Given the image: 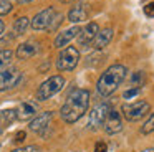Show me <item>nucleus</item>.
<instances>
[{"instance_id": "obj_1", "label": "nucleus", "mask_w": 154, "mask_h": 152, "mask_svg": "<svg viewBox=\"0 0 154 152\" xmlns=\"http://www.w3.org/2000/svg\"><path fill=\"white\" fill-rule=\"evenodd\" d=\"M88 108H90V91L83 88H73L68 93L60 109V117L66 124H75L88 112Z\"/></svg>"}, {"instance_id": "obj_2", "label": "nucleus", "mask_w": 154, "mask_h": 152, "mask_svg": "<svg viewBox=\"0 0 154 152\" xmlns=\"http://www.w3.org/2000/svg\"><path fill=\"white\" fill-rule=\"evenodd\" d=\"M128 76V68L121 63H116V65H111L109 68H106L103 73H101L100 79L96 83V91L100 93L101 96H111L119 84L126 79Z\"/></svg>"}, {"instance_id": "obj_3", "label": "nucleus", "mask_w": 154, "mask_h": 152, "mask_svg": "<svg viewBox=\"0 0 154 152\" xmlns=\"http://www.w3.org/2000/svg\"><path fill=\"white\" fill-rule=\"evenodd\" d=\"M61 20H63V13L57 12L53 7H48L38 12L30 20V25L33 30H53L60 25Z\"/></svg>"}, {"instance_id": "obj_4", "label": "nucleus", "mask_w": 154, "mask_h": 152, "mask_svg": "<svg viewBox=\"0 0 154 152\" xmlns=\"http://www.w3.org/2000/svg\"><path fill=\"white\" fill-rule=\"evenodd\" d=\"M65 84H66V81H65V78L61 74L50 76V78L45 79V81L38 86L37 93H35V98H37V101H40V102L42 101H48V99L53 98L55 94H58V93L65 88Z\"/></svg>"}, {"instance_id": "obj_5", "label": "nucleus", "mask_w": 154, "mask_h": 152, "mask_svg": "<svg viewBox=\"0 0 154 152\" xmlns=\"http://www.w3.org/2000/svg\"><path fill=\"white\" fill-rule=\"evenodd\" d=\"M151 112V104L147 101H134V102H124L121 106V114L126 121H139L146 117Z\"/></svg>"}, {"instance_id": "obj_6", "label": "nucleus", "mask_w": 154, "mask_h": 152, "mask_svg": "<svg viewBox=\"0 0 154 152\" xmlns=\"http://www.w3.org/2000/svg\"><path fill=\"white\" fill-rule=\"evenodd\" d=\"M80 63V50L75 46H65L61 48L57 58V69L58 71H73Z\"/></svg>"}, {"instance_id": "obj_7", "label": "nucleus", "mask_w": 154, "mask_h": 152, "mask_svg": "<svg viewBox=\"0 0 154 152\" xmlns=\"http://www.w3.org/2000/svg\"><path fill=\"white\" fill-rule=\"evenodd\" d=\"M22 81V71L15 66H7L0 69V91H10L17 88Z\"/></svg>"}, {"instance_id": "obj_8", "label": "nucleus", "mask_w": 154, "mask_h": 152, "mask_svg": "<svg viewBox=\"0 0 154 152\" xmlns=\"http://www.w3.org/2000/svg\"><path fill=\"white\" fill-rule=\"evenodd\" d=\"M111 106L108 102H100L96 104L88 114V129L90 131H100L104 124V119H106L108 112H109Z\"/></svg>"}, {"instance_id": "obj_9", "label": "nucleus", "mask_w": 154, "mask_h": 152, "mask_svg": "<svg viewBox=\"0 0 154 152\" xmlns=\"http://www.w3.org/2000/svg\"><path fill=\"white\" fill-rule=\"evenodd\" d=\"M88 13H90V3L86 0H78L68 12V20L73 25H78L88 18Z\"/></svg>"}, {"instance_id": "obj_10", "label": "nucleus", "mask_w": 154, "mask_h": 152, "mask_svg": "<svg viewBox=\"0 0 154 152\" xmlns=\"http://www.w3.org/2000/svg\"><path fill=\"white\" fill-rule=\"evenodd\" d=\"M103 129L106 134L109 135H114L118 132L123 131V119H121V114L114 109H109L106 119H104V124H103Z\"/></svg>"}, {"instance_id": "obj_11", "label": "nucleus", "mask_w": 154, "mask_h": 152, "mask_svg": "<svg viewBox=\"0 0 154 152\" xmlns=\"http://www.w3.org/2000/svg\"><path fill=\"white\" fill-rule=\"evenodd\" d=\"M100 32V25H98L96 22H90L86 26H85L83 30H80V33H78V45L81 46V48H88V46L93 43L94 36H96V33Z\"/></svg>"}, {"instance_id": "obj_12", "label": "nucleus", "mask_w": 154, "mask_h": 152, "mask_svg": "<svg viewBox=\"0 0 154 152\" xmlns=\"http://www.w3.org/2000/svg\"><path fill=\"white\" fill-rule=\"evenodd\" d=\"M80 30L81 28L78 25H73V26H70V28H66V30H61V32L57 35V38H55V46L60 48V50L65 48V46H68L78 36Z\"/></svg>"}, {"instance_id": "obj_13", "label": "nucleus", "mask_w": 154, "mask_h": 152, "mask_svg": "<svg viewBox=\"0 0 154 152\" xmlns=\"http://www.w3.org/2000/svg\"><path fill=\"white\" fill-rule=\"evenodd\" d=\"M51 117H53V112L51 111L40 112V114H37L30 121V126H28V127H30V131H33V132H40V134H43V131L48 129V126H50Z\"/></svg>"}, {"instance_id": "obj_14", "label": "nucleus", "mask_w": 154, "mask_h": 152, "mask_svg": "<svg viewBox=\"0 0 154 152\" xmlns=\"http://www.w3.org/2000/svg\"><path fill=\"white\" fill-rule=\"evenodd\" d=\"M113 35H114V30L111 28V26H106V28H100V32L96 33V36H94L93 40V48L96 50V51H100V50L106 48L108 45H109V41L113 40Z\"/></svg>"}, {"instance_id": "obj_15", "label": "nucleus", "mask_w": 154, "mask_h": 152, "mask_svg": "<svg viewBox=\"0 0 154 152\" xmlns=\"http://www.w3.org/2000/svg\"><path fill=\"white\" fill-rule=\"evenodd\" d=\"M38 51H40V43L33 41V40H28V41L18 45L15 55H17L18 59H28V58H32V56H35Z\"/></svg>"}, {"instance_id": "obj_16", "label": "nucleus", "mask_w": 154, "mask_h": 152, "mask_svg": "<svg viewBox=\"0 0 154 152\" xmlns=\"http://www.w3.org/2000/svg\"><path fill=\"white\" fill-rule=\"evenodd\" d=\"M37 116V104L32 101H23L17 109V119L18 121H28Z\"/></svg>"}, {"instance_id": "obj_17", "label": "nucleus", "mask_w": 154, "mask_h": 152, "mask_svg": "<svg viewBox=\"0 0 154 152\" xmlns=\"http://www.w3.org/2000/svg\"><path fill=\"white\" fill-rule=\"evenodd\" d=\"M17 121V109H4L0 111V126L7 127L12 122Z\"/></svg>"}, {"instance_id": "obj_18", "label": "nucleus", "mask_w": 154, "mask_h": 152, "mask_svg": "<svg viewBox=\"0 0 154 152\" xmlns=\"http://www.w3.org/2000/svg\"><path fill=\"white\" fill-rule=\"evenodd\" d=\"M28 25H30V18H27V17H20V18H17V20L14 22V28H12L14 36L23 35V33L27 32Z\"/></svg>"}, {"instance_id": "obj_19", "label": "nucleus", "mask_w": 154, "mask_h": 152, "mask_svg": "<svg viewBox=\"0 0 154 152\" xmlns=\"http://www.w3.org/2000/svg\"><path fill=\"white\" fill-rule=\"evenodd\" d=\"M14 55H15V53L12 51V50H8V48L0 50V69L10 66L12 59H14Z\"/></svg>"}, {"instance_id": "obj_20", "label": "nucleus", "mask_w": 154, "mask_h": 152, "mask_svg": "<svg viewBox=\"0 0 154 152\" xmlns=\"http://www.w3.org/2000/svg\"><path fill=\"white\" fill-rule=\"evenodd\" d=\"M151 132H154V112H151L147 121L141 126V134L147 135V134H151Z\"/></svg>"}, {"instance_id": "obj_21", "label": "nucleus", "mask_w": 154, "mask_h": 152, "mask_svg": "<svg viewBox=\"0 0 154 152\" xmlns=\"http://www.w3.org/2000/svg\"><path fill=\"white\" fill-rule=\"evenodd\" d=\"M144 71H134L133 76H131V84L133 88H141V84L144 83Z\"/></svg>"}, {"instance_id": "obj_22", "label": "nucleus", "mask_w": 154, "mask_h": 152, "mask_svg": "<svg viewBox=\"0 0 154 152\" xmlns=\"http://www.w3.org/2000/svg\"><path fill=\"white\" fill-rule=\"evenodd\" d=\"M12 3L8 2V0H0V17H4V15H8V13L12 12Z\"/></svg>"}, {"instance_id": "obj_23", "label": "nucleus", "mask_w": 154, "mask_h": 152, "mask_svg": "<svg viewBox=\"0 0 154 152\" xmlns=\"http://www.w3.org/2000/svg\"><path fill=\"white\" fill-rule=\"evenodd\" d=\"M12 152H42V147L40 145H25V147H18V149H14Z\"/></svg>"}, {"instance_id": "obj_24", "label": "nucleus", "mask_w": 154, "mask_h": 152, "mask_svg": "<svg viewBox=\"0 0 154 152\" xmlns=\"http://www.w3.org/2000/svg\"><path fill=\"white\" fill-rule=\"evenodd\" d=\"M141 93V88H131V89H126V91L123 93V99H133V98H136L137 94Z\"/></svg>"}, {"instance_id": "obj_25", "label": "nucleus", "mask_w": 154, "mask_h": 152, "mask_svg": "<svg viewBox=\"0 0 154 152\" xmlns=\"http://www.w3.org/2000/svg\"><path fill=\"white\" fill-rule=\"evenodd\" d=\"M94 152H108V144L104 141H98L94 144Z\"/></svg>"}, {"instance_id": "obj_26", "label": "nucleus", "mask_w": 154, "mask_h": 152, "mask_svg": "<svg viewBox=\"0 0 154 152\" xmlns=\"http://www.w3.org/2000/svg\"><path fill=\"white\" fill-rule=\"evenodd\" d=\"M25 139H27V132H25V131H18L17 134H15V137H14V142H15V144H22Z\"/></svg>"}, {"instance_id": "obj_27", "label": "nucleus", "mask_w": 154, "mask_h": 152, "mask_svg": "<svg viewBox=\"0 0 154 152\" xmlns=\"http://www.w3.org/2000/svg\"><path fill=\"white\" fill-rule=\"evenodd\" d=\"M144 13H146L147 17H154V2L147 3V5L144 7Z\"/></svg>"}, {"instance_id": "obj_28", "label": "nucleus", "mask_w": 154, "mask_h": 152, "mask_svg": "<svg viewBox=\"0 0 154 152\" xmlns=\"http://www.w3.org/2000/svg\"><path fill=\"white\" fill-rule=\"evenodd\" d=\"M8 45V40H0V50H4V46Z\"/></svg>"}, {"instance_id": "obj_29", "label": "nucleus", "mask_w": 154, "mask_h": 152, "mask_svg": "<svg viewBox=\"0 0 154 152\" xmlns=\"http://www.w3.org/2000/svg\"><path fill=\"white\" fill-rule=\"evenodd\" d=\"M4 32H5V23L0 20V35H4Z\"/></svg>"}, {"instance_id": "obj_30", "label": "nucleus", "mask_w": 154, "mask_h": 152, "mask_svg": "<svg viewBox=\"0 0 154 152\" xmlns=\"http://www.w3.org/2000/svg\"><path fill=\"white\" fill-rule=\"evenodd\" d=\"M47 68H50V63H45V65H42V66H40V71H45Z\"/></svg>"}, {"instance_id": "obj_31", "label": "nucleus", "mask_w": 154, "mask_h": 152, "mask_svg": "<svg viewBox=\"0 0 154 152\" xmlns=\"http://www.w3.org/2000/svg\"><path fill=\"white\" fill-rule=\"evenodd\" d=\"M141 152H154V147H149V149H144V150H141Z\"/></svg>"}, {"instance_id": "obj_32", "label": "nucleus", "mask_w": 154, "mask_h": 152, "mask_svg": "<svg viewBox=\"0 0 154 152\" xmlns=\"http://www.w3.org/2000/svg\"><path fill=\"white\" fill-rule=\"evenodd\" d=\"M18 2H20V3H32L33 0H18Z\"/></svg>"}, {"instance_id": "obj_33", "label": "nucleus", "mask_w": 154, "mask_h": 152, "mask_svg": "<svg viewBox=\"0 0 154 152\" xmlns=\"http://www.w3.org/2000/svg\"><path fill=\"white\" fill-rule=\"evenodd\" d=\"M63 3H71V2H75V0H61Z\"/></svg>"}, {"instance_id": "obj_34", "label": "nucleus", "mask_w": 154, "mask_h": 152, "mask_svg": "<svg viewBox=\"0 0 154 152\" xmlns=\"http://www.w3.org/2000/svg\"><path fill=\"white\" fill-rule=\"evenodd\" d=\"M75 152H80V150H75Z\"/></svg>"}]
</instances>
